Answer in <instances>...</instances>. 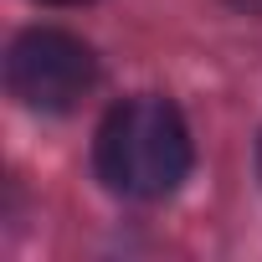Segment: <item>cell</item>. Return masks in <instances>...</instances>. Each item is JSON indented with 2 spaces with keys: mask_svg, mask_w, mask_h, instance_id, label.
I'll return each mask as SVG.
<instances>
[{
  "mask_svg": "<svg viewBox=\"0 0 262 262\" xmlns=\"http://www.w3.org/2000/svg\"><path fill=\"white\" fill-rule=\"evenodd\" d=\"M190 128L180 108L160 93H134L103 113L93 165L98 180L123 201H165L190 175Z\"/></svg>",
  "mask_w": 262,
  "mask_h": 262,
  "instance_id": "cell-1",
  "label": "cell"
},
{
  "mask_svg": "<svg viewBox=\"0 0 262 262\" xmlns=\"http://www.w3.org/2000/svg\"><path fill=\"white\" fill-rule=\"evenodd\" d=\"M6 82L26 108L41 113H67L77 108L93 82H98V57L82 36L57 31V26H31L11 41L6 52Z\"/></svg>",
  "mask_w": 262,
  "mask_h": 262,
  "instance_id": "cell-2",
  "label": "cell"
},
{
  "mask_svg": "<svg viewBox=\"0 0 262 262\" xmlns=\"http://www.w3.org/2000/svg\"><path fill=\"white\" fill-rule=\"evenodd\" d=\"M231 6H242V11H252V16H262V0H231Z\"/></svg>",
  "mask_w": 262,
  "mask_h": 262,
  "instance_id": "cell-3",
  "label": "cell"
},
{
  "mask_svg": "<svg viewBox=\"0 0 262 262\" xmlns=\"http://www.w3.org/2000/svg\"><path fill=\"white\" fill-rule=\"evenodd\" d=\"M57 6H82V0H57Z\"/></svg>",
  "mask_w": 262,
  "mask_h": 262,
  "instance_id": "cell-4",
  "label": "cell"
},
{
  "mask_svg": "<svg viewBox=\"0 0 262 262\" xmlns=\"http://www.w3.org/2000/svg\"><path fill=\"white\" fill-rule=\"evenodd\" d=\"M257 170H262V144H257Z\"/></svg>",
  "mask_w": 262,
  "mask_h": 262,
  "instance_id": "cell-5",
  "label": "cell"
}]
</instances>
